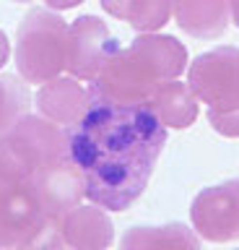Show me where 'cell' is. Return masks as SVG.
<instances>
[{"instance_id":"6da1fadb","label":"cell","mask_w":239,"mask_h":250,"mask_svg":"<svg viewBox=\"0 0 239 250\" xmlns=\"http://www.w3.org/2000/svg\"><path fill=\"white\" fill-rule=\"evenodd\" d=\"M164 144L166 128L146 104H112L94 94L83 117L68 128L86 198L104 211H125L141 198Z\"/></svg>"},{"instance_id":"7a4b0ae2","label":"cell","mask_w":239,"mask_h":250,"mask_svg":"<svg viewBox=\"0 0 239 250\" xmlns=\"http://www.w3.org/2000/svg\"><path fill=\"white\" fill-rule=\"evenodd\" d=\"M71 156L68 128L42 115H21L0 136V180L32 185L52 162Z\"/></svg>"},{"instance_id":"3957f363","label":"cell","mask_w":239,"mask_h":250,"mask_svg":"<svg viewBox=\"0 0 239 250\" xmlns=\"http://www.w3.org/2000/svg\"><path fill=\"white\" fill-rule=\"evenodd\" d=\"M68 23L57 13L34 8L16 37V68L26 83H47L65 70Z\"/></svg>"},{"instance_id":"277c9868","label":"cell","mask_w":239,"mask_h":250,"mask_svg":"<svg viewBox=\"0 0 239 250\" xmlns=\"http://www.w3.org/2000/svg\"><path fill=\"white\" fill-rule=\"evenodd\" d=\"M164 83V78L159 76V70L153 68V62L146 58L141 50H135L133 44L128 50L117 47L96 78L91 81V94L99 99H107L112 104H125V107H141L148 104L151 94Z\"/></svg>"},{"instance_id":"5b68a950","label":"cell","mask_w":239,"mask_h":250,"mask_svg":"<svg viewBox=\"0 0 239 250\" xmlns=\"http://www.w3.org/2000/svg\"><path fill=\"white\" fill-rule=\"evenodd\" d=\"M187 86L208 107H226L239 99V47L221 44L190 62Z\"/></svg>"},{"instance_id":"8992f818","label":"cell","mask_w":239,"mask_h":250,"mask_svg":"<svg viewBox=\"0 0 239 250\" xmlns=\"http://www.w3.org/2000/svg\"><path fill=\"white\" fill-rule=\"evenodd\" d=\"M192 229L203 240H239V180L203 188L190 206Z\"/></svg>"},{"instance_id":"52a82bcc","label":"cell","mask_w":239,"mask_h":250,"mask_svg":"<svg viewBox=\"0 0 239 250\" xmlns=\"http://www.w3.org/2000/svg\"><path fill=\"white\" fill-rule=\"evenodd\" d=\"M117 39L110 34L107 23L96 16H81L68 26V55L65 68L73 78L94 81L107 58L117 50Z\"/></svg>"},{"instance_id":"ba28073f","label":"cell","mask_w":239,"mask_h":250,"mask_svg":"<svg viewBox=\"0 0 239 250\" xmlns=\"http://www.w3.org/2000/svg\"><path fill=\"white\" fill-rule=\"evenodd\" d=\"M32 190L39 201L42 211L52 219H63L68 211H73L75 206H81V198L86 195L83 188V175L75 167V162L71 156L60 162L47 164L39 175L34 177Z\"/></svg>"},{"instance_id":"9c48e42d","label":"cell","mask_w":239,"mask_h":250,"mask_svg":"<svg viewBox=\"0 0 239 250\" xmlns=\"http://www.w3.org/2000/svg\"><path fill=\"white\" fill-rule=\"evenodd\" d=\"M47 216L37 201L32 185H16L0 180V245L13 250L21 245L42 219Z\"/></svg>"},{"instance_id":"30bf717a","label":"cell","mask_w":239,"mask_h":250,"mask_svg":"<svg viewBox=\"0 0 239 250\" xmlns=\"http://www.w3.org/2000/svg\"><path fill=\"white\" fill-rule=\"evenodd\" d=\"M37 109L42 117L71 128L83 117V112L91 104V91L83 89L78 78H52V81L42 83V89L37 91Z\"/></svg>"},{"instance_id":"8fae6325","label":"cell","mask_w":239,"mask_h":250,"mask_svg":"<svg viewBox=\"0 0 239 250\" xmlns=\"http://www.w3.org/2000/svg\"><path fill=\"white\" fill-rule=\"evenodd\" d=\"M65 248L71 250H107L114 240L112 219L102 206H75L60 219Z\"/></svg>"},{"instance_id":"7c38bea8","label":"cell","mask_w":239,"mask_h":250,"mask_svg":"<svg viewBox=\"0 0 239 250\" xmlns=\"http://www.w3.org/2000/svg\"><path fill=\"white\" fill-rule=\"evenodd\" d=\"M172 11L184 34L195 39H216L226 31L231 5L229 0H172Z\"/></svg>"},{"instance_id":"4fadbf2b","label":"cell","mask_w":239,"mask_h":250,"mask_svg":"<svg viewBox=\"0 0 239 250\" xmlns=\"http://www.w3.org/2000/svg\"><path fill=\"white\" fill-rule=\"evenodd\" d=\"M146 107L159 117L164 128L184 130L198 120V97L190 91L187 83H180L177 78L161 83Z\"/></svg>"},{"instance_id":"5bb4252c","label":"cell","mask_w":239,"mask_h":250,"mask_svg":"<svg viewBox=\"0 0 239 250\" xmlns=\"http://www.w3.org/2000/svg\"><path fill=\"white\" fill-rule=\"evenodd\" d=\"M120 250H200L198 234L187 224H161V227H133L125 232Z\"/></svg>"},{"instance_id":"9a60e30c","label":"cell","mask_w":239,"mask_h":250,"mask_svg":"<svg viewBox=\"0 0 239 250\" xmlns=\"http://www.w3.org/2000/svg\"><path fill=\"white\" fill-rule=\"evenodd\" d=\"M133 47L141 50L146 58L153 62V68L159 70V76L164 81H174L177 76L187 68V50L180 39L166 37V34H141L133 39Z\"/></svg>"},{"instance_id":"2e32d148","label":"cell","mask_w":239,"mask_h":250,"mask_svg":"<svg viewBox=\"0 0 239 250\" xmlns=\"http://www.w3.org/2000/svg\"><path fill=\"white\" fill-rule=\"evenodd\" d=\"M102 8L143 34L159 31L172 16V0H102Z\"/></svg>"},{"instance_id":"e0dca14e","label":"cell","mask_w":239,"mask_h":250,"mask_svg":"<svg viewBox=\"0 0 239 250\" xmlns=\"http://www.w3.org/2000/svg\"><path fill=\"white\" fill-rule=\"evenodd\" d=\"M26 104H29L26 86L16 76H0V136L21 115H26Z\"/></svg>"},{"instance_id":"ac0fdd59","label":"cell","mask_w":239,"mask_h":250,"mask_svg":"<svg viewBox=\"0 0 239 250\" xmlns=\"http://www.w3.org/2000/svg\"><path fill=\"white\" fill-rule=\"evenodd\" d=\"M13 250H65V240H63L60 222L52 219V216H44L42 224Z\"/></svg>"},{"instance_id":"d6986e66","label":"cell","mask_w":239,"mask_h":250,"mask_svg":"<svg viewBox=\"0 0 239 250\" xmlns=\"http://www.w3.org/2000/svg\"><path fill=\"white\" fill-rule=\"evenodd\" d=\"M208 123L226 138H239V99L226 107H208Z\"/></svg>"},{"instance_id":"ffe728a7","label":"cell","mask_w":239,"mask_h":250,"mask_svg":"<svg viewBox=\"0 0 239 250\" xmlns=\"http://www.w3.org/2000/svg\"><path fill=\"white\" fill-rule=\"evenodd\" d=\"M52 11H68V8H75V5H81L83 0H44Z\"/></svg>"},{"instance_id":"44dd1931","label":"cell","mask_w":239,"mask_h":250,"mask_svg":"<svg viewBox=\"0 0 239 250\" xmlns=\"http://www.w3.org/2000/svg\"><path fill=\"white\" fill-rule=\"evenodd\" d=\"M8 58H11V42H8V37L0 31V68L8 62Z\"/></svg>"},{"instance_id":"7402d4cb","label":"cell","mask_w":239,"mask_h":250,"mask_svg":"<svg viewBox=\"0 0 239 250\" xmlns=\"http://www.w3.org/2000/svg\"><path fill=\"white\" fill-rule=\"evenodd\" d=\"M229 5H231V21L239 26V0H229Z\"/></svg>"},{"instance_id":"603a6c76","label":"cell","mask_w":239,"mask_h":250,"mask_svg":"<svg viewBox=\"0 0 239 250\" xmlns=\"http://www.w3.org/2000/svg\"><path fill=\"white\" fill-rule=\"evenodd\" d=\"M0 250H5V248H3V245H0Z\"/></svg>"}]
</instances>
